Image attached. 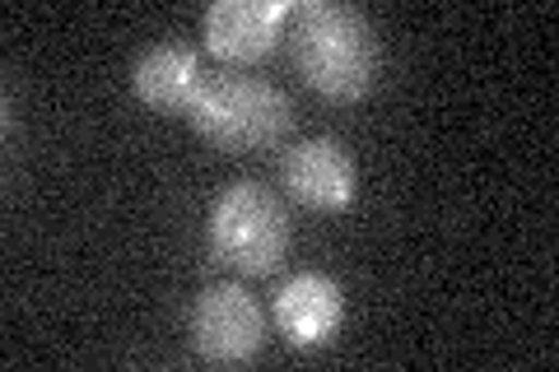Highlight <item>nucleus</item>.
Segmentation results:
<instances>
[{
    "label": "nucleus",
    "instance_id": "1",
    "mask_svg": "<svg viewBox=\"0 0 559 372\" xmlns=\"http://www.w3.org/2000/svg\"><path fill=\"white\" fill-rule=\"evenodd\" d=\"M289 51L299 75L326 98H364L378 75V33L369 14L336 0H304L289 14Z\"/></svg>",
    "mask_w": 559,
    "mask_h": 372
},
{
    "label": "nucleus",
    "instance_id": "2",
    "mask_svg": "<svg viewBox=\"0 0 559 372\" xmlns=\"http://www.w3.org/2000/svg\"><path fill=\"white\" fill-rule=\"evenodd\" d=\"M191 127L205 135L210 145H219L224 154H248L266 149L289 131L294 108L289 94L275 88L271 80L257 75H205V84L191 98Z\"/></svg>",
    "mask_w": 559,
    "mask_h": 372
},
{
    "label": "nucleus",
    "instance_id": "3",
    "mask_svg": "<svg viewBox=\"0 0 559 372\" xmlns=\"http://www.w3.org/2000/svg\"><path fill=\"white\" fill-rule=\"evenodd\" d=\"M289 215L261 182H229L210 205V252L242 275H266L285 261Z\"/></svg>",
    "mask_w": 559,
    "mask_h": 372
},
{
    "label": "nucleus",
    "instance_id": "4",
    "mask_svg": "<svg viewBox=\"0 0 559 372\" xmlns=\"http://www.w3.org/2000/svg\"><path fill=\"white\" fill-rule=\"evenodd\" d=\"M266 340V316L242 285H210L191 303V345L205 363H248Z\"/></svg>",
    "mask_w": 559,
    "mask_h": 372
},
{
    "label": "nucleus",
    "instance_id": "5",
    "mask_svg": "<svg viewBox=\"0 0 559 372\" xmlns=\"http://www.w3.org/2000/svg\"><path fill=\"white\" fill-rule=\"evenodd\" d=\"M294 5L289 0H215L205 10V47L229 65L261 61L280 43Z\"/></svg>",
    "mask_w": 559,
    "mask_h": 372
},
{
    "label": "nucleus",
    "instance_id": "6",
    "mask_svg": "<svg viewBox=\"0 0 559 372\" xmlns=\"http://www.w3.org/2000/svg\"><path fill=\"white\" fill-rule=\"evenodd\" d=\"M275 322H280V331H285L289 345L318 349L345 322V293L331 275L299 271V275H289L275 293Z\"/></svg>",
    "mask_w": 559,
    "mask_h": 372
},
{
    "label": "nucleus",
    "instance_id": "7",
    "mask_svg": "<svg viewBox=\"0 0 559 372\" xmlns=\"http://www.w3.org/2000/svg\"><path fill=\"white\" fill-rule=\"evenodd\" d=\"M285 187L294 201H304L312 209H345L359 191V172L341 140L318 135V140H304V145L289 149Z\"/></svg>",
    "mask_w": 559,
    "mask_h": 372
},
{
    "label": "nucleus",
    "instance_id": "8",
    "mask_svg": "<svg viewBox=\"0 0 559 372\" xmlns=\"http://www.w3.org/2000/svg\"><path fill=\"white\" fill-rule=\"evenodd\" d=\"M131 84H135L140 103H150V108L187 112L191 98H197V88L205 84L201 57L191 47H178V43H154L150 51H140Z\"/></svg>",
    "mask_w": 559,
    "mask_h": 372
}]
</instances>
